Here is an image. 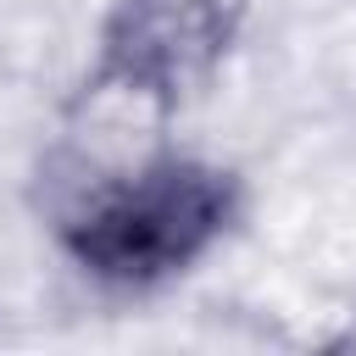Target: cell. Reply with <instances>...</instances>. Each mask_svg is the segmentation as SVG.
Here are the masks:
<instances>
[{
  "instance_id": "cell-2",
  "label": "cell",
  "mask_w": 356,
  "mask_h": 356,
  "mask_svg": "<svg viewBox=\"0 0 356 356\" xmlns=\"http://www.w3.org/2000/svg\"><path fill=\"white\" fill-rule=\"evenodd\" d=\"M250 0H117L89 95L172 106L234 44Z\"/></svg>"
},
{
  "instance_id": "cell-1",
  "label": "cell",
  "mask_w": 356,
  "mask_h": 356,
  "mask_svg": "<svg viewBox=\"0 0 356 356\" xmlns=\"http://www.w3.org/2000/svg\"><path fill=\"white\" fill-rule=\"evenodd\" d=\"M234 217V184L200 161H150L100 189L67 228L72 256L106 284H156L184 273Z\"/></svg>"
}]
</instances>
